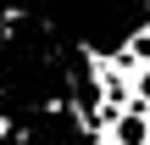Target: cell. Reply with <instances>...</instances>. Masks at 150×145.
Listing matches in <instances>:
<instances>
[{"instance_id":"obj_1","label":"cell","mask_w":150,"mask_h":145,"mask_svg":"<svg viewBox=\"0 0 150 145\" xmlns=\"http://www.w3.org/2000/svg\"><path fill=\"white\" fill-rule=\"evenodd\" d=\"M139 89H150V73H145V78H139ZM145 101H150V95H145Z\"/></svg>"}]
</instances>
